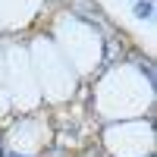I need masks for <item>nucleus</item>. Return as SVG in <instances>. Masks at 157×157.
Segmentation results:
<instances>
[{
    "instance_id": "nucleus-1",
    "label": "nucleus",
    "mask_w": 157,
    "mask_h": 157,
    "mask_svg": "<svg viewBox=\"0 0 157 157\" xmlns=\"http://www.w3.org/2000/svg\"><path fill=\"white\" fill-rule=\"evenodd\" d=\"M135 16L138 19H151L154 16V3H151V0H138V3H135Z\"/></svg>"
},
{
    "instance_id": "nucleus-2",
    "label": "nucleus",
    "mask_w": 157,
    "mask_h": 157,
    "mask_svg": "<svg viewBox=\"0 0 157 157\" xmlns=\"http://www.w3.org/2000/svg\"><path fill=\"white\" fill-rule=\"evenodd\" d=\"M3 157H22V154H3Z\"/></svg>"
},
{
    "instance_id": "nucleus-3",
    "label": "nucleus",
    "mask_w": 157,
    "mask_h": 157,
    "mask_svg": "<svg viewBox=\"0 0 157 157\" xmlns=\"http://www.w3.org/2000/svg\"><path fill=\"white\" fill-rule=\"evenodd\" d=\"M0 157H3V148H0Z\"/></svg>"
}]
</instances>
